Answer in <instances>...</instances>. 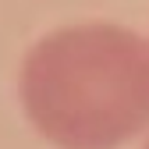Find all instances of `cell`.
Masks as SVG:
<instances>
[{"instance_id": "obj_1", "label": "cell", "mask_w": 149, "mask_h": 149, "mask_svg": "<svg viewBox=\"0 0 149 149\" xmlns=\"http://www.w3.org/2000/svg\"><path fill=\"white\" fill-rule=\"evenodd\" d=\"M29 124L57 149H117L149 132V39L110 22L46 32L18 71Z\"/></svg>"}, {"instance_id": "obj_2", "label": "cell", "mask_w": 149, "mask_h": 149, "mask_svg": "<svg viewBox=\"0 0 149 149\" xmlns=\"http://www.w3.org/2000/svg\"><path fill=\"white\" fill-rule=\"evenodd\" d=\"M146 149H149V142H146Z\"/></svg>"}]
</instances>
